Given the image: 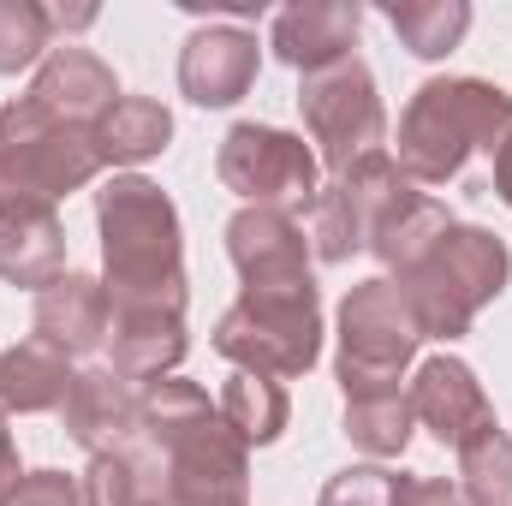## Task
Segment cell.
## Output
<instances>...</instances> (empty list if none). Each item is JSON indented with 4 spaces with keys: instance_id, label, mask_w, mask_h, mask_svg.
Wrapping results in <instances>:
<instances>
[{
    "instance_id": "6da1fadb",
    "label": "cell",
    "mask_w": 512,
    "mask_h": 506,
    "mask_svg": "<svg viewBox=\"0 0 512 506\" xmlns=\"http://www.w3.org/2000/svg\"><path fill=\"white\" fill-rule=\"evenodd\" d=\"M108 304L114 310H185V245L179 209L161 185L120 173L96 191Z\"/></svg>"
},
{
    "instance_id": "7a4b0ae2",
    "label": "cell",
    "mask_w": 512,
    "mask_h": 506,
    "mask_svg": "<svg viewBox=\"0 0 512 506\" xmlns=\"http://www.w3.org/2000/svg\"><path fill=\"white\" fill-rule=\"evenodd\" d=\"M512 137V96L483 78H429L399 114V173L411 185H447L471 155H495Z\"/></svg>"
},
{
    "instance_id": "3957f363",
    "label": "cell",
    "mask_w": 512,
    "mask_h": 506,
    "mask_svg": "<svg viewBox=\"0 0 512 506\" xmlns=\"http://www.w3.org/2000/svg\"><path fill=\"white\" fill-rule=\"evenodd\" d=\"M102 173L96 137L42 102L18 96L0 108V209H54Z\"/></svg>"
},
{
    "instance_id": "277c9868",
    "label": "cell",
    "mask_w": 512,
    "mask_h": 506,
    "mask_svg": "<svg viewBox=\"0 0 512 506\" xmlns=\"http://www.w3.org/2000/svg\"><path fill=\"white\" fill-rule=\"evenodd\" d=\"M507 274H512V256L495 233L453 221L435 239V251L423 256L417 268H405L393 286L405 292L423 340H459V334H471L477 310L507 292Z\"/></svg>"
},
{
    "instance_id": "5b68a950",
    "label": "cell",
    "mask_w": 512,
    "mask_h": 506,
    "mask_svg": "<svg viewBox=\"0 0 512 506\" xmlns=\"http://www.w3.org/2000/svg\"><path fill=\"white\" fill-rule=\"evenodd\" d=\"M215 352L239 364L245 376H304L322 358V298L316 280L304 286H268L239 292V304L215 322Z\"/></svg>"
},
{
    "instance_id": "8992f818",
    "label": "cell",
    "mask_w": 512,
    "mask_h": 506,
    "mask_svg": "<svg viewBox=\"0 0 512 506\" xmlns=\"http://www.w3.org/2000/svg\"><path fill=\"white\" fill-rule=\"evenodd\" d=\"M423 346V328L393 280H364L340 304V387L346 399L399 387L411 352Z\"/></svg>"
},
{
    "instance_id": "52a82bcc",
    "label": "cell",
    "mask_w": 512,
    "mask_h": 506,
    "mask_svg": "<svg viewBox=\"0 0 512 506\" xmlns=\"http://www.w3.org/2000/svg\"><path fill=\"white\" fill-rule=\"evenodd\" d=\"M298 114H304L316 161L328 173H346V167L382 155L387 143V108L376 96V72L358 54L328 66V72H310L304 90H298Z\"/></svg>"
},
{
    "instance_id": "ba28073f",
    "label": "cell",
    "mask_w": 512,
    "mask_h": 506,
    "mask_svg": "<svg viewBox=\"0 0 512 506\" xmlns=\"http://www.w3.org/2000/svg\"><path fill=\"white\" fill-rule=\"evenodd\" d=\"M215 173H221V185L233 191V197H245V209H310L316 203V173H322V161H316V149L304 143V137H292V131L280 126H233L221 137V155H215Z\"/></svg>"
},
{
    "instance_id": "9c48e42d",
    "label": "cell",
    "mask_w": 512,
    "mask_h": 506,
    "mask_svg": "<svg viewBox=\"0 0 512 506\" xmlns=\"http://www.w3.org/2000/svg\"><path fill=\"white\" fill-rule=\"evenodd\" d=\"M405 191H411V179L399 173V161L387 149L358 161V167H346V173H334L310 203V251H316V262H352L358 251H370L382 215Z\"/></svg>"
},
{
    "instance_id": "30bf717a",
    "label": "cell",
    "mask_w": 512,
    "mask_h": 506,
    "mask_svg": "<svg viewBox=\"0 0 512 506\" xmlns=\"http://www.w3.org/2000/svg\"><path fill=\"white\" fill-rule=\"evenodd\" d=\"M227 256H233L245 292L310 280V233L286 209H239L227 221Z\"/></svg>"
},
{
    "instance_id": "8fae6325",
    "label": "cell",
    "mask_w": 512,
    "mask_h": 506,
    "mask_svg": "<svg viewBox=\"0 0 512 506\" xmlns=\"http://www.w3.org/2000/svg\"><path fill=\"white\" fill-rule=\"evenodd\" d=\"M411 411H417V423L423 429H435V441L441 447H465L471 435H483V429H495V405H489V393H483V381L471 364H459V358H429L417 381H411Z\"/></svg>"
},
{
    "instance_id": "7c38bea8",
    "label": "cell",
    "mask_w": 512,
    "mask_h": 506,
    "mask_svg": "<svg viewBox=\"0 0 512 506\" xmlns=\"http://www.w3.org/2000/svg\"><path fill=\"white\" fill-rule=\"evenodd\" d=\"M358 24H364V6H352V0H304V6L274 12L268 48H274V60H286L292 72L310 78V72H328V66L352 60Z\"/></svg>"
},
{
    "instance_id": "4fadbf2b",
    "label": "cell",
    "mask_w": 512,
    "mask_h": 506,
    "mask_svg": "<svg viewBox=\"0 0 512 506\" xmlns=\"http://www.w3.org/2000/svg\"><path fill=\"white\" fill-rule=\"evenodd\" d=\"M256 66H262V48H256L251 30L239 24H209L185 42L179 54V90L197 102V108H233L245 90L256 84Z\"/></svg>"
},
{
    "instance_id": "5bb4252c",
    "label": "cell",
    "mask_w": 512,
    "mask_h": 506,
    "mask_svg": "<svg viewBox=\"0 0 512 506\" xmlns=\"http://www.w3.org/2000/svg\"><path fill=\"white\" fill-rule=\"evenodd\" d=\"M137 417H143V393H137L114 364L72 376V393H66V405H60L66 435H72L78 447H90V459L108 453V447H120V441H131V435H137Z\"/></svg>"
},
{
    "instance_id": "9a60e30c",
    "label": "cell",
    "mask_w": 512,
    "mask_h": 506,
    "mask_svg": "<svg viewBox=\"0 0 512 506\" xmlns=\"http://www.w3.org/2000/svg\"><path fill=\"white\" fill-rule=\"evenodd\" d=\"M108 322H114L108 286L90 274H60L48 292H36V340L54 346L60 358H90L108 340Z\"/></svg>"
},
{
    "instance_id": "2e32d148",
    "label": "cell",
    "mask_w": 512,
    "mask_h": 506,
    "mask_svg": "<svg viewBox=\"0 0 512 506\" xmlns=\"http://www.w3.org/2000/svg\"><path fill=\"white\" fill-rule=\"evenodd\" d=\"M30 102H42L48 114L72 120V126L96 131V120H102V114L120 102V84H114V72H108V66H102L90 48L66 42V48H54V54L36 66Z\"/></svg>"
},
{
    "instance_id": "e0dca14e",
    "label": "cell",
    "mask_w": 512,
    "mask_h": 506,
    "mask_svg": "<svg viewBox=\"0 0 512 506\" xmlns=\"http://www.w3.org/2000/svg\"><path fill=\"white\" fill-rule=\"evenodd\" d=\"M114 370L126 381H161L185 358V310H114L108 322Z\"/></svg>"
},
{
    "instance_id": "ac0fdd59",
    "label": "cell",
    "mask_w": 512,
    "mask_h": 506,
    "mask_svg": "<svg viewBox=\"0 0 512 506\" xmlns=\"http://www.w3.org/2000/svg\"><path fill=\"white\" fill-rule=\"evenodd\" d=\"M66 274V233L54 209H0V280L48 292Z\"/></svg>"
},
{
    "instance_id": "d6986e66",
    "label": "cell",
    "mask_w": 512,
    "mask_h": 506,
    "mask_svg": "<svg viewBox=\"0 0 512 506\" xmlns=\"http://www.w3.org/2000/svg\"><path fill=\"white\" fill-rule=\"evenodd\" d=\"M78 489H84V506H167V459L131 435L90 459Z\"/></svg>"
},
{
    "instance_id": "ffe728a7",
    "label": "cell",
    "mask_w": 512,
    "mask_h": 506,
    "mask_svg": "<svg viewBox=\"0 0 512 506\" xmlns=\"http://www.w3.org/2000/svg\"><path fill=\"white\" fill-rule=\"evenodd\" d=\"M72 393V358H60L54 346L42 340H24V346H6L0 352V417L12 411H60Z\"/></svg>"
},
{
    "instance_id": "44dd1931",
    "label": "cell",
    "mask_w": 512,
    "mask_h": 506,
    "mask_svg": "<svg viewBox=\"0 0 512 506\" xmlns=\"http://www.w3.org/2000/svg\"><path fill=\"white\" fill-rule=\"evenodd\" d=\"M447 227H453V215H447V203H441V197H429V191H405V197L382 215V227H376L370 251L382 256L393 274H405V268H417L423 256L435 251V239H441Z\"/></svg>"
},
{
    "instance_id": "7402d4cb",
    "label": "cell",
    "mask_w": 512,
    "mask_h": 506,
    "mask_svg": "<svg viewBox=\"0 0 512 506\" xmlns=\"http://www.w3.org/2000/svg\"><path fill=\"white\" fill-rule=\"evenodd\" d=\"M96 155H102V167L108 161H149V155H161L167 149V137H173V114L155 102V96H120L102 120H96Z\"/></svg>"
},
{
    "instance_id": "603a6c76",
    "label": "cell",
    "mask_w": 512,
    "mask_h": 506,
    "mask_svg": "<svg viewBox=\"0 0 512 506\" xmlns=\"http://www.w3.org/2000/svg\"><path fill=\"white\" fill-rule=\"evenodd\" d=\"M411 393L405 387H387V393H358L346 399V441L370 459H399L411 447Z\"/></svg>"
},
{
    "instance_id": "cb8c5ba5",
    "label": "cell",
    "mask_w": 512,
    "mask_h": 506,
    "mask_svg": "<svg viewBox=\"0 0 512 506\" xmlns=\"http://www.w3.org/2000/svg\"><path fill=\"white\" fill-rule=\"evenodd\" d=\"M221 417L233 423V435L245 441V447H268V441H280V429H286V417H292V399H286V387L268 376H239L221 387Z\"/></svg>"
},
{
    "instance_id": "d4e9b609",
    "label": "cell",
    "mask_w": 512,
    "mask_h": 506,
    "mask_svg": "<svg viewBox=\"0 0 512 506\" xmlns=\"http://www.w3.org/2000/svg\"><path fill=\"white\" fill-rule=\"evenodd\" d=\"M387 24L399 30V42L417 60H447L459 48V36L471 30V6L465 0H393Z\"/></svg>"
},
{
    "instance_id": "484cf974",
    "label": "cell",
    "mask_w": 512,
    "mask_h": 506,
    "mask_svg": "<svg viewBox=\"0 0 512 506\" xmlns=\"http://www.w3.org/2000/svg\"><path fill=\"white\" fill-rule=\"evenodd\" d=\"M459 489L471 506H512V435L501 423L459 447Z\"/></svg>"
},
{
    "instance_id": "4316f807",
    "label": "cell",
    "mask_w": 512,
    "mask_h": 506,
    "mask_svg": "<svg viewBox=\"0 0 512 506\" xmlns=\"http://www.w3.org/2000/svg\"><path fill=\"white\" fill-rule=\"evenodd\" d=\"M54 54V18L36 0H0V78Z\"/></svg>"
},
{
    "instance_id": "83f0119b",
    "label": "cell",
    "mask_w": 512,
    "mask_h": 506,
    "mask_svg": "<svg viewBox=\"0 0 512 506\" xmlns=\"http://www.w3.org/2000/svg\"><path fill=\"white\" fill-rule=\"evenodd\" d=\"M316 506H399V477L382 465H352L322 489Z\"/></svg>"
},
{
    "instance_id": "f1b7e54d",
    "label": "cell",
    "mask_w": 512,
    "mask_h": 506,
    "mask_svg": "<svg viewBox=\"0 0 512 506\" xmlns=\"http://www.w3.org/2000/svg\"><path fill=\"white\" fill-rule=\"evenodd\" d=\"M12 506H84V489H78L66 471H36V477L18 483Z\"/></svg>"
},
{
    "instance_id": "f546056e",
    "label": "cell",
    "mask_w": 512,
    "mask_h": 506,
    "mask_svg": "<svg viewBox=\"0 0 512 506\" xmlns=\"http://www.w3.org/2000/svg\"><path fill=\"white\" fill-rule=\"evenodd\" d=\"M399 506H471V501L447 477H399Z\"/></svg>"
},
{
    "instance_id": "4dcf8cb0",
    "label": "cell",
    "mask_w": 512,
    "mask_h": 506,
    "mask_svg": "<svg viewBox=\"0 0 512 506\" xmlns=\"http://www.w3.org/2000/svg\"><path fill=\"white\" fill-rule=\"evenodd\" d=\"M18 447H12V435H6V417H0V506H12V495H18Z\"/></svg>"
},
{
    "instance_id": "1f68e13d",
    "label": "cell",
    "mask_w": 512,
    "mask_h": 506,
    "mask_svg": "<svg viewBox=\"0 0 512 506\" xmlns=\"http://www.w3.org/2000/svg\"><path fill=\"white\" fill-rule=\"evenodd\" d=\"M495 197L512 209V137L495 149Z\"/></svg>"
}]
</instances>
